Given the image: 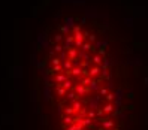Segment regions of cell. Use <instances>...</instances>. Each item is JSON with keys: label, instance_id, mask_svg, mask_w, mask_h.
Masks as SVG:
<instances>
[{"label": "cell", "instance_id": "6da1fadb", "mask_svg": "<svg viewBox=\"0 0 148 130\" xmlns=\"http://www.w3.org/2000/svg\"><path fill=\"white\" fill-rule=\"evenodd\" d=\"M33 70L45 130H132L136 58L106 12L58 11L38 36Z\"/></svg>", "mask_w": 148, "mask_h": 130}]
</instances>
